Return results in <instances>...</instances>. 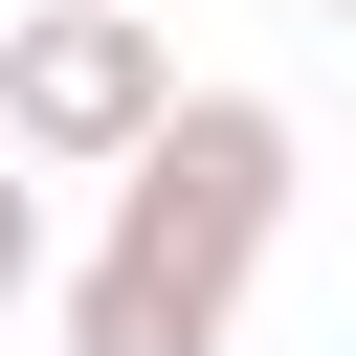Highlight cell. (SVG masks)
Returning <instances> with one entry per match:
<instances>
[{
    "instance_id": "2",
    "label": "cell",
    "mask_w": 356,
    "mask_h": 356,
    "mask_svg": "<svg viewBox=\"0 0 356 356\" xmlns=\"http://www.w3.org/2000/svg\"><path fill=\"white\" fill-rule=\"evenodd\" d=\"M156 111H178V22H134V0H22L0 22V178H111Z\"/></svg>"
},
{
    "instance_id": "1",
    "label": "cell",
    "mask_w": 356,
    "mask_h": 356,
    "mask_svg": "<svg viewBox=\"0 0 356 356\" xmlns=\"http://www.w3.org/2000/svg\"><path fill=\"white\" fill-rule=\"evenodd\" d=\"M267 245H289V111L267 89H178L111 156V222L67 267V356H222Z\"/></svg>"
},
{
    "instance_id": "3",
    "label": "cell",
    "mask_w": 356,
    "mask_h": 356,
    "mask_svg": "<svg viewBox=\"0 0 356 356\" xmlns=\"http://www.w3.org/2000/svg\"><path fill=\"white\" fill-rule=\"evenodd\" d=\"M22 289H44V200L0 178V312H22Z\"/></svg>"
},
{
    "instance_id": "4",
    "label": "cell",
    "mask_w": 356,
    "mask_h": 356,
    "mask_svg": "<svg viewBox=\"0 0 356 356\" xmlns=\"http://www.w3.org/2000/svg\"><path fill=\"white\" fill-rule=\"evenodd\" d=\"M312 22H356V0H312Z\"/></svg>"
},
{
    "instance_id": "5",
    "label": "cell",
    "mask_w": 356,
    "mask_h": 356,
    "mask_svg": "<svg viewBox=\"0 0 356 356\" xmlns=\"http://www.w3.org/2000/svg\"><path fill=\"white\" fill-rule=\"evenodd\" d=\"M134 22H156V0H134Z\"/></svg>"
}]
</instances>
